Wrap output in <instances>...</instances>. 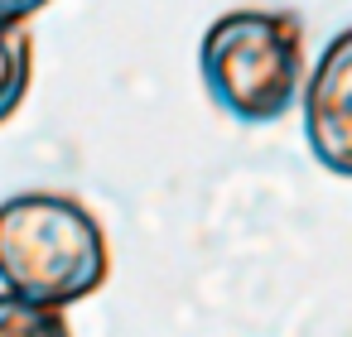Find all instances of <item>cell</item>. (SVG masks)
Masks as SVG:
<instances>
[{
  "label": "cell",
  "mask_w": 352,
  "mask_h": 337,
  "mask_svg": "<svg viewBox=\"0 0 352 337\" xmlns=\"http://www.w3.org/2000/svg\"><path fill=\"white\" fill-rule=\"evenodd\" d=\"M111 251L87 202L68 193H15L0 202V284L6 294L68 308L107 284Z\"/></svg>",
  "instance_id": "6da1fadb"
},
{
  "label": "cell",
  "mask_w": 352,
  "mask_h": 337,
  "mask_svg": "<svg viewBox=\"0 0 352 337\" xmlns=\"http://www.w3.org/2000/svg\"><path fill=\"white\" fill-rule=\"evenodd\" d=\"M44 5H49V0H0V25H25Z\"/></svg>",
  "instance_id": "8992f818"
},
{
  "label": "cell",
  "mask_w": 352,
  "mask_h": 337,
  "mask_svg": "<svg viewBox=\"0 0 352 337\" xmlns=\"http://www.w3.org/2000/svg\"><path fill=\"white\" fill-rule=\"evenodd\" d=\"M30 68H34V44L25 25H0V126H6L25 92H30Z\"/></svg>",
  "instance_id": "277c9868"
},
{
  "label": "cell",
  "mask_w": 352,
  "mask_h": 337,
  "mask_svg": "<svg viewBox=\"0 0 352 337\" xmlns=\"http://www.w3.org/2000/svg\"><path fill=\"white\" fill-rule=\"evenodd\" d=\"M198 73L222 116L275 126L304 92V25L289 10H227L198 44Z\"/></svg>",
  "instance_id": "7a4b0ae2"
},
{
  "label": "cell",
  "mask_w": 352,
  "mask_h": 337,
  "mask_svg": "<svg viewBox=\"0 0 352 337\" xmlns=\"http://www.w3.org/2000/svg\"><path fill=\"white\" fill-rule=\"evenodd\" d=\"M0 337H73L63 308H39L15 294H0Z\"/></svg>",
  "instance_id": "5b68a950"
},
{
  "label": "cell",
  "mask_w": 352,
  "mask_h": 337,
  "mask_svg": "<svg viewBox=\"0 0 352 337\" xmlns=\"http://www.w3.org/2000/svg\"><path fill=\"white\" fill-rule=\"evenodd\" d=\"M299 106H304L309 154L328 174L352 178V25L342 34H333L328 49L318 54L309 82L299 92Z\"/></svg>",
  "instance_id": "3957f363"
}]
</instances>
